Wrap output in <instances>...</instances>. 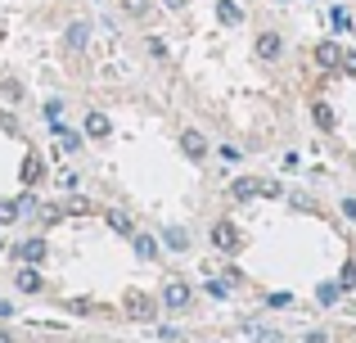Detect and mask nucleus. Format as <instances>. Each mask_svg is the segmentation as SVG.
Masks as SVG:
<instances>
[{
  "label": "nucleus",
  "instance_id": "nucleus-1",
  "mask_svg": "<svg viewBox=\"0 0 356 343\" xmlns=\"http://www.w3.org/2000/svg\"><path fill=\"white\" fill-rule=\"evenodd\" d=\"M185 303H190V285H185V280H167V285H163V308L181 312Z\"/></svg>",
  "mask_w": 356,
  "mask_h": 343
},
{
  "label": "nucleus",
  "instance_id": "nucleus-2",
  "mask_svg": "<svg viewBox=\"0 0 356 343\" xmlns=\"http://www.w3.org/2000/svg\"><path fill=\"white\" fill-rule=\"evenodd\" d=\"M154 312H158V303L145 298V294H131L127 298V317L131 321H154Z\"/></svg>",
  "mask_w": 356,
  "mask_h": 343
},
{
  "label": "nucleus",
  "instance_id": "nucleus-3",
  "mask_svg": "<svg viewBox=\"0 0 356 343\" xmlns=\"http://www.w3.org/2000/svg\"><path fill=\"white\" fill-rule=\"evenodd\" d=\"M212 244H217V248H239L235 226H230V221H217V226H212Z\"/></svg>",
  "mask_w": 356,
  "mask_h": 343
},
{
  "label": "nucleus",
  "instance_id": "nucleus-4",
  "mask_svg": "<svg viewBox=\"0 0 356 343\" xmlns=\"http://www.w3.org/2000/svg\"><path fill=\"white\" fill-rule=\"evenodd\" d=\"M280 50H284V41H280L275 32H261L257 36V54H261V59H280Z\"/></svg>",
  "mask_w": 356,
  "mask_h": 343
},
{
  "label": "nucleus",
  "instance_id": "nucleus-5",
  "mask_svg": "<svg viewBox=\"0 0 356 343\" xmlns=\"http://www.w3.org/2000/svg\"><path fill=\"white\" fill-rule=\"evenodd\" d=\"M181 150L190 154V159H203V154H208V141H203V131H185V136H181Z\"/></svg>",
  "mask_w": 356,
  "mask_h": 343
},
{
  "label": "nucleus",
  "instance_id": "nucleus-6",
  "mask_svg": "<svg viewBox=\"0 0 356 343\" xmlns=\"http://www.w3.org/2000/svg\"><path fill=\"white\" fill-rule=\"evenodd\" d=\"M108 127H113V122H108L104 113H86V136H95V141H104V136H108Z\"/></svg>",
  "mask_w": 356,
  "mask_h": 343
},
{
  "label": "nucleus",
  "instance_id": "nucleus-7",
  "mask_svg": "<svg viewBox=\"0 0 356 343\" xmlns=\"http://www.w3.org/2000/svg\"><path fill=\"white\" fill-rule=\"evenodd\" d=\"M18 289L36 294V289H41V271H36V266H23V271H18Z\"/></svg>",
  "mask_w": 356,
  "mask_h": 343
},
{
  "label": "nucleus",
  "instance_id": "nucleus-8",
  "mask_svg": "<svg viewBox=\"0 0 356 343\" xmlns=\"http://www.w3.org/2000/svg\"><path fill=\"white\" fill-rule=\"evenodd\" d=\"M217 18H221V23H230V27H235L239 18H243V9L235 5V0H217Z\"/></svg>",
  "mask_w": 356,
  "mask_h": 343
},
{
  "label": "nucleus",
  "instance_id": "nucleus-9",
  "mask_svg": "<svg viewBox=\"0 0 356 343\" xmlns=\"http://www.w3.org/2000/svg\"><path fill=\"white\" fill-rule=\"evenodd\" d=\"M257 190H261V181H252V176H239V181L230 185V194H235V199H252Z\"/></svg>",
  "mask_w": 356,
  "mask_h": 343
},
{
  "label": "nucleus",
  "instance_id": "nucleus-10",
  "mask_svg": "<svg viewBox=\"0 0 356 343\" xmlns=\"http://www.w3.org/2000/svg\"><path fill=\"white\" fill-rule=\"evenodd\" d=\"M136 253L145 257V262H154V257H158V239L154 235H136Z\"/></svg>",
  "mask_w": 356,
  "mask_h": 343
},
{
  "label": "nucleus",
  "instance_id": "nucleus-11",
  "mask_svg": "<svg viewBox=\"0 0 356 343\" xmlns=\"http://www.w3.org/2000/svg\"><path fill=\"white\" fill-rule=\"evenodd\" d=\"M86 41H90V27H86V23H72V27H68V45H72V50H81Z\"/></svg>",
  "mask_w": 356,
  "mask_h": 343
},
{
  "label": "nucleus",
  "instance_id": "nucleus-12",
  "mask_svg": "<svg viewBox=\"0 0 356 343\" xmlns=\"http://www.w3.org/2000/svg\"><path fill=\"white\" fill-rule=\"evenodd\" d=\"M18 253H23L27 262H45V244H41V239H27V244L18 248Z\"/></svg>",
  "mask_w": 356,
  "mask_h": 343
},
{
  "label": "nucleus",
  "instance_id": "nucleus-13",
  "mask_svg": "<svg viewBox=\"0 0 356 343\" xmlns=\"http://www.w3.org/2000/svg\"><path fill=\"white\" fill-rule=\"evenodd\" d=\"M316 59H321V63H325V68H334V63H339V59H343V54H339V45H334V41H325V45H321V50H316Z\"/></svg>",
  "mask_w": 356,
  "mask_h": 343
},
{
  "label": "nucleus",
  "instance_id": "nucleus-14",
  "mask_svg": "<svg viewBox=\"0 0 356 343\" xmlns=\"http://www.w3.org/2000/svg\"><path fill=\"white\" fill-rule=\"evenodd\" d=\"M163 239H167V248H176V253H185V248H190V235H185V230H176V226L167 230Z\"/></svg>",
  "mask_w": 356,
  "mask_h": 343
},
{
  "label": "nucleus",
  "instance_id": "nucleus-15",
  "mask_svg": "<svg viewBox=\"0 0 356 343\" xmlns=\"http://www.w3.org/2000/svg\"><path fill=\"white\" fill-rule=\"evenodd\" d=\"M312 118H316V127L334 131V109H330V104H316V109H312Z\"/></svg>",
  "mask_w": 356,
  "mask_h": 343
},
{
  "label": "nucleus",
  "instance_id": "nucleus-16",
  "mask_svg": "<svg viewBox=\"0 0 356 343\" xmlns=\"http://www.w3.org/2000/svg\"><path fill=\"white\" fill-rule=\"evenodd\" d=\"M36 217H41L45 226H54V221L63 217V208H59V203H45V208H36Z\"/></svg>",
  "mask_w": 356,
  "mask_h": 343
},
{
  "label": "nucleus",
  "instance_id": "nucleus-17",
  "mask_svg": "<svg viewBox=\"0 0 356 343\" xmlns=\"http://www.w3.org/2000/svg\"><path fill=\"white\" fill-rule=\"evenodd\" d=\"M108 226H113L118 235H136V230H131V221H127V212H108Z\"/></svg>",
  "mask_w": 356,
  "mask_h": 343
},
{
  "label": "nucleus",
  "instance_id": "nucleus-18",
  "mask_svg": "<svg viewBox=\"0 0 356 343\" xmlns=\"http://www.w3.org/2000/svg\"><path fill=\"white\" fill-rule=\"evenodd\" d=\"M339 289H356V262H348L339 271Z\"/></svg>",
  "mask_w": 356,
  "mask_h": 343
},
{
  "label": "nucleus",
  "instance_id": "nucleus-19",
  "mask_svg": "<svg viewBox=\"0 0 356 343\" xmlns=\"http://www.w3.org/2000/svg\"><path fill=\"white\" fill-rule=\"evenodd\" d=\"M330 23L339 27V32H348V27H352V14H348V9H330Z\"/></svg>",
  "mask_w": 356,
  "mask_h": 343
},
{
  "label": "nucleus",
  "instance_id": "nucleus-20",
  "mask_svg": "<svg viewBox=\"0 0 356 343\" xmlns=\"http://www.w3.org/2000/svg\"><path fill=\"white\" fill-rule=\"evenodd\" d=\"M18 217V203H9V199H0V226H9V221Z\"/></svg>",
  "mask_w": 356,
  "mask_h": 343
},
{
  "label": "nucleus",
  "instance_id": "nucleus-21",
  "mask_svg": "<svg viewBox=\"0 0 356 343\" xmlns=\"http://www.w3.org/2000/svg\"><path fill=\"white\" fill-rule=\"evenodd\" d=\"M321 303L334 308V303H339V285H321Z\"/></svg>",
  "mask_w": 356,
  "mask_h": 343
},
{
  "label": "nucleus",
  "instance_id": "nucleus-22",
  "mask_svg": "<svg viewBox=\"0 0 356 343\" xmlns=\"http://www.w3.org/2000/svg\"><path fill=\"white\" fill-rule=\"evenodd\" d=\"M36 172H41V163H36V154H27V163H23V181H36Z\"/></svg>",
  "mask_w": 356,
  "mask_h": 343
},
{
  "label": "nucleus",
  "instance_id": "nucleus-23",
  "mask_svg": "<svg viewBox=\"0 0 356 343\" xmlns=\"http://www.w3.org/2000/svg\"><path fill=\"white\" fill-rule=\"evenodd\" d=\"M266 303H270V308H293V294H270Z\"/></svg>",
  "mask_w": 356,
  "mask_h": 343
},
{
  "label": "nucleus",
  "instance_id": "nucleus-24",
  "mask_svg": "<svg viewBox=\"0 0 356 343\" xmlns=\"http://www.w3.org/2000/svg\"><path fill=\"white\" fill-rule=\"evenodd\" d=\"M122 9H127V14H145L149 0H122Z\"/></svg>",
  "mask_w": 356,
  "mask_h": 343
},
{
  "label": "nucleus",
  "instance_id": "nucleus-25",
  "mask_svg": "<svg viewBox=\"0 0 356 343\" xmlns=\"http://www.w3.org/2000/svg\"><path fill=\"white\" fill-rule=\"evenodd\" d=\"M208 294H212V298H226L230 289H226V285H221V280H208Z\"/></svg>",
  "mask_w": 356,
  "mask_h": 343
},
{
  "label": "nucleus",
  "instance_id": "nucleus-26",
  "mask_svg": "<svg viewBox=\"0 0 356 343\" xmlns=\"http://www.w3.org/2000/svg\"><path fill=\"white\" fill-rule=\"evenodd\" d=\"M343 68H348L352 77H356V50H348V54H343Z\"/></svg>",
  "mask_w": 356,
  "mask_h": 343
},
{
  "label": "nucleus",
  "instance_id": "nucleus-27",
  "mask_svg": "<svg viewBox=\"0 0 356 343\" xmlns=\"http://www.w3.org/2000/svg\"><path fill=\"white\" fill-rule=\"evenodd\" d=\"M343 212H348V217L356 221V199H343Z\"/></svg>",
  "mask_w": 356,
  "mask_h": 343
},
{
  "label": "nucleus",
  "instance_id": "nucleus-28",
  "mask_svg": "<svg viewBox=\"0 0 356 343\" xmlns=\"http://www.w3.org/2000/svg\"><path fill=\"white\" fill-rule=\"evenodd\" d=\"M5 317H14V303H0V321Z\"/></svg>",
  "mask_w": 356,
  "mask_h": 343
},
{
  "label": "nucleus",
  "instance_id": "nucleus-29",
  "mask_svg": "<svg viewBox=\"0 0 356 343\" xmlns=\"http://www.w3.org/2000/svg\"><path fill=\"white\" fill-rule=\"evenodd\" d=\"M163 5H167V9H185V0H163Z\"/></svg>",
  "mask_w": 356,
  "mask_h": 343
},
{
  "label": "nucleus",
  "instance_id": "nucleus-30",
  "mask_svg": "<svg viewBox=\"0 0 356 343\" xmlns=\"http://www.w3.org/2000/svg\"><path fill=\"white\" fill-rule=\"evenodd\" d=\"M0 343H9V335H5V330H0Z\"/></svg>",
  "mask_w": 356,
  "mask_h": 343
}]
</instances>
